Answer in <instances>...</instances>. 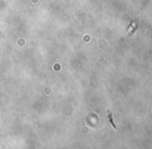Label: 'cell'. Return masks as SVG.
<instances>
[{
	"label": "cell",
	"instance_id": "6da1fadb",
	"mask_svg": "<svg viewBox=\"0 0 152 149\" xmlns=\"http://www.w3.org/2000/svg\"><path fill=\"white\" fill-rule=\"evenodd\" d=\"M107 113H108V117H110V123H112L113 127H114V128H116V125H115V123H114V120H113V116H112V113H110V111H108Z\"/></svg>",
	"mask_w": 152,
	"mask_h": 149
}]
</instances>
